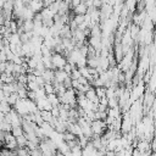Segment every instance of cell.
Segmentation results:
<instances>
[{
	"mask_svg": "<svg viewBox=\"0 0 156 156\" xmlns=\"http://www.w3.org/2000/svg\"><path fill=\"white\" fill-rule=\"evenodd\" d=\"M51 60H52L54 69H56V68H63L68 63L67 56L63 55V54H61V52H54L52 56H51Z\"/></svg>",
	"mask_w": 156,
	"mask_h": 156,
	"instance_id": "cell-1",
	"label": "cell"
},
{
	"mask_svg": "<svg viewBox=\"0 0 156 156\" xmlns=\"http://www.w3.org/2000/svg\"><path fill=\"white\" fill-rule=\"evenodd\" d=\"M72 11H73L74 15H87V12H88V5L82 1L79 5H77L76 7H73Z\"/></svg>",
	"mask_w": 156,
	"mask_h": 156,
	"instance_id": "cell-2",
	"label": "cell"
}]
</instances>
